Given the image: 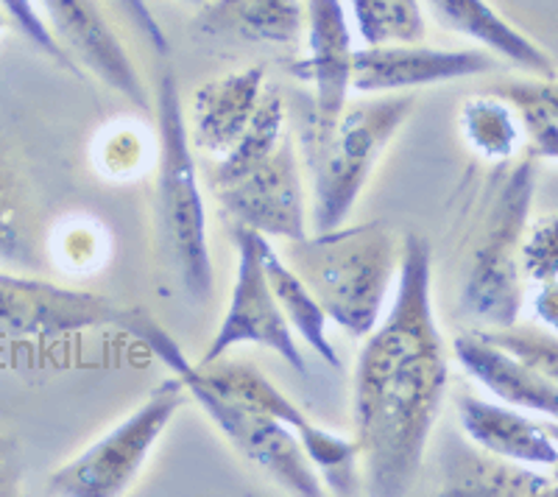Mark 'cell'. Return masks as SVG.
I'll list each match as a JSON object with an SVG mask.
<instances>
[{"label": "cell", "instance_id": "obj_33", "mask_svg": "<svg viewBox=\"0 0 558 497\" xmlns=\"http://www.w3.org/2000/svg\"><path fill=\"white\" fill-rule=\"evenodd\" d=\"M23 484V456L17 441L0 436V497L20 495Z\"/></svg>", "mask_w": 558, "mask_h": 497}, {"label": "cell", "instance_id": "obj_37", "mask_svg": "<svg viewBox=\"0 0 558 497\" xmlns=\"http://www.w3.org/2000/svg\"><path fill=\"white\" fill-rule=\"evenodd\" d=\"M182 3H191V7H204L207 0H182Z\"/></svg>", "mask_w": 558, "mask_h": 497}, {"label": "cell", "instance_id": "obj_23", "mask_svg": "<svg viewBox=\"0 0 558 497\" xmlns=\"http://www.w3.org/2000/svg\"><path fill=\"white\" fill-rule=\"evenodd\" d=\"M288 137L286 129V101L274 87H266L257 112L248 121L246 132L241 134V141L223 154L216 166V177H213V187L227 185L232 179L243 177L252 171L254 166H260L266 157L277 151V146Z\"/></svg>", "mask_w": 558, "mask_h": 497}, {"label": "cell", "instance_id": "obj_34", "mask_svg": "<svg viewBox=\"0 0 558 497\" xmlns=\"http://www.w3.org/2000/svg\"><path fill=\"white\" fill-rule=\"evenodd\" d=\"M520 121L527 129V134H531L533 151L542 154V157H550V160H558V123L539 116H522Z\"/></svg>", "mask_w": 558, "mask_h": 497}, {"label": "cell", "instance_id": "obj_7", "mask_svg": "<svg viewBox=\"0 0 558 497\" xmlns=\"http://www.w3.org/2000/svg\"><path fill=\"white\" fill-rule=\"evenodd\" d=\"M187 400V386L179 375L166 377L137 409L104 434L101 439L59 466L48 489L62 497H118L134 484L157 439Z\"/></svg>", "mask_w": 558, "mask_h": 497}, {"label": "cell", "instance_id": "obj_14", "mask_svg": "<svg viewBox=\"0 0 558 497\" xmlns=\"http://www.w3.org/2000/svg\"><path fill=\"white\" fill-rule=\"evenodd\" d=\"M307 57L291 64V73L313 84V109L322 118L341 116L352 89L355 45L341 0H307L305 7Z\"/></svg>", "mask_w": 558, "mask_h": 497}, {"label": "cell", "instance_id": "obj_12", "mask_svg": "<svg viewBox=\"0 0 558 497\" xmlns=\"http://www.w3.org/2000/svg\"><path fill=\"white\" fill-rule=\"evenodd\" d=\"M45 12V23L57 43L76 53L89 73L121 93L137 109H148V93L126 45L107 23L96 0H37Z\"/></svg>", "mask_w": 558, "mask_h": 497}, {"label": "cell", "instance_id": "obj_27", "mask_svg": "<svg viewBox=\"0 0 558 497\" xmlns=\"http://www.w3.org/2000/svg\"><path fill=\"white\" fill-rule=\"evenodd\" d=\"M488 341H495L506 352L525 361L531 369L539 372L553 389H558V336L553 330H536V327H495L483 330Z\"/></svg>", "mask_w": 558, "mask_h": 497}, {"label": "cell", "instance_id": "obj_16", "mask_svg": "<svg viewBox=\"0 0 558 497\" xmlns=\"http://www.w3.org/2000/svg\"><path fill=\"white\" fill-rule=\"evenodd\" d=\"M452 352L458 364L500 402L511 409L536 411L558 422V389H553L525 361L497 347L495 341H488L481 330L458 332L452 338Z\"/></svg>", "mask_w": 558, "mask_h": 497}, {"label": "cell", "instance_id": "obj_2", "mask_svg": "<svg viewBox=\"0 0 558 497\" xmlns=\"http://www.w3.org/2000/svg\"><path fill=\"white\" fill-rule=\"evenodd\" d=\"M286 243L279 255L305 280L327 319L355 338L375 330L400 275L397 238L386 223H341Z\"/></svg>", "mask_w": 558, "mask_h": 497}, {"label": "cell", "instance_id": "obj_26", "mask_svg": "<svg viewBox=\"0 0 558 497\" xmlns=\"http://www.w3.org/2000/svg\"><path fill=\"white\" fill-rule=\"evenodd\" d=\"M143 129L132 123H118L112 129H104L96 137L93 160L96 168L109 179H137L146 171L151 157H148V143L143 137Z\"/></svg>", "mask_w": 558, "mask_h": 497}, {"label": "cell", "instance_id": "obj_25", "mask_svg": "<svg viewBox=\"0 0 558 497\" xmlns=\"http://www.w3.org/2000/svg\"><path fill=\"white\" fill-rule=\"evenodd\" d=\"M107 230L98 227V221H89V218L62 221L51 238L53 263L62 271H73V275L96 271L107 260Z\"/></svg>", "mask_w": 558, "mask_h": 497}, {"label": "cell", "instance_id": "obj_18", "mask_svg": "<svg viewBox=\"0 0 558 497\" xmlns=\"http://www.w3.org/2000/svg\"><path fill=\"white\" fill-rule=\"evenodd\" d=\"M481 450V447H477ZM441 495L452 497H558V481L536 466L495 453H475L470 445H450L441 472Z\"/></svg>", "mask_w": 558, "mask_h": 497}, {"label": "cell", "instance_id": "obj_19", "mask_svg": "<svg viewBox=\"0 0 558 497\" xmlns=\"http://www.w3.org/2000/svg\"><path fill=\"white\" fill-rule=\"evenodd\" d=\"M198 9L196 28L209 37L279 48H296L305 37V9L299 0H207Z\"/></svg>", "mask_w": 558, "mask_h": 497}, {"label": "cell", "instance_id": "obj_8", "mask_svg": "<svg viewBox=\"0 0 558 497\" xmlns=\"http://www.w3.org/2000/svg\"><path fill=\"white\" fill-rule=\"evenodd\" d=\"M260 232L238 227L235 230V286L229 293V305L221 327L216 330L204 352L202 364H213L241 344H257L277 352L291 369L307 372V361L293 338L286 313L279 307L260 257Z\"/></svg>", "mask_w": 558, "mask_h": 497}, {"label": "cell", "instance_id": "obj_31", "mask_svg": "<svg viewBox=\"0 0 558 497\" xmlns=\"http://www.w3.org/2000/svg\"><path fill=\"white\" fill-rule=\"evenodd\" d=\"M0 9L9 14V20L17 26V32L23 34L34 48H39V51L48 53L51 59L62 62L64 68H73V62H70L68 53H64V48L57 43L53 32L48 28L43 14H39L37 0H0Z\"/></svg>", "mask_w": 558, "mask_h": 497}, {"label": "cell", "instance_id": "obj_29", "mask_svg": "<svg viewBox=\"0 0 558 497\" xmlns=\"http://www.w3.org/2000/svg\"><path fill=\"white\" fill-rule=\"evenodd\" d=\"M492 93L506 98L517 116H539L558 123V78H511L492 87Z\"/></svg>", "mask_w": 558, "mask_h": 497}, {"label": "cell", "instance_id": "obj_32", "mask_svg": "<svg viewBox=\"0 0 558 497\" xmlns=\"http://www.w3.org/2000/svg\"><path fill=\"white\" fill-rule=\"evenodd\" d=\"M114 3H118V9L126 14L129 23H132V26L148 39V45H154V51L168 53L166 32L159 28L157 17L151 14V9H148L146 0H114Z\"/></svg>", "mask_w": 558, "mask_h": 497}, {"label": "cell", "instance_id": "obj_36", "mask_svg": "<svg viewBox=\"0 0 558 497\" xmlns=\"http://www.w3.org/2000/svg\"><path fill=\"white\" fill-rule=\"evenodd\" d=\"M545 431H547V434L553 436V441H556V445H558V422H547V425H545ZM553 478L558 481V464L553 466Z\"/></svg>", "mask_w": 558, "mask_h": 497}, {"label": "cell", "instance_id": "obj_20", "mask_svg": "<svg viewBox=\"0 0 558 497\" xmlns=\"http://www.w3.org/2000/svg\"><path fill=\"white\" fill-rule=\"evenodd\" d=\"M422 3L430 9V14L441 26L486 45L488 51L500 53L522 71L539 78L556 76L553 59L533 39L517 32L502 14L488 7L486 0H422Z\"/></svg>", "mask_w": 558, "mask_h": 497}, {"label": "cell", "instance_id": "obj_22", "mask_svg": "<svg viewBox=\"0 0 558 497\" xmlns=\"http://www.w3.org/2000/svg\"><path fill=\"white\" fill-rule=\"evenodd\" d=\"M461 134L483 160L502 162L514 157L522 137V121L506 98L486 93L472 96L461 107Z\"/></svg>", "mask_w": 558, "mask_h": 497}, {"label": "cell", "instance_id": "obj_28", "mask_svg": "<svg viewBox=\"0 0 558 497\" xmlns=\"http://www.w3.org/2000/svg\"><path fill=\"white\" fill-rule=\"evenodd\" d=\"M522 277L531 282L558 277V213L539 218L525 227L520 246Z\"/></svg>", "mask_w": 558, "mask_h": 497}, {"label": "cell", "instance_id": "obj_3", "mask_svg": "<svg viewBox=\"0 0 558 497\" xmlns=\"http://www.w3.org/2000/svg\"><path fill=\"white\" fill-rule=\"evenodd\" d=\"M416 98L380 96L347 101L341 116L322 118L311 109L302 129V151L313 182V227L332 230L347 221L372 179L380 154L411 118Z\"/></svg>", "mask_w": 558, "mask_h": 497}, {"label": "cell", "instance_id": "obj_6", "mask_svg": "<svg viewBox=\"0 0 558 497\" xmlns=\"http://www.w3.org/2000/svg\"><path fill=\"white\" fill-rule=\"evenodd\" d=\"M533 191L536 166L527 157L502 173L500 185L488 202L486 221L461 286V311L483 330L511 327L520 319L525 302L520 246L531 216Z\"/></svg>", "mask_w": 558, "mask_h": 497}, {"label": "cell", "instance_id": "obj_11", "mask_svg": "<svg viewBox=\"0 0 558 497\" xmlns=\"http://www.w3.org/2000/svg\"><path fill=\"white\" fill-rule=\"evenodd\" d=\"M213 191L238 227L279 241H296L307 235L305 191L291 137L279 143L277 151L260 166H254L227 185H216Z\"/></svg>", "mask_w": 558, "mask_h": 497}, {"label": "cell", "instance_id": "obj_17", "mask_svg": "<svg viewBox=\"0 0 558 497\" xmlns=\"http://www.w3.org/2000/svg\"><path fill=\"white\" fill-rule=\"evenodd\" d=\"M458 416L463 434L486 453L517 461L525 466H556L558 445L547 434L542 422L527 420L511 405L477 400V397H458Z\"/></svg>", "mask_w": 558, "mask_h": 497}, {"label": "cell", "instance_id": "obj_4", "mask_svg": "<svg viewBox=\"0 0 558 497\" xmlns=\"http://www.w3.org/2000/svg\"><path fill=\"white\" fill-rule=\"evenodd\" d=\"M157 218L159 243L179 286L191 302H207L213 291L207 210L177 76L171 71L162 73L157 89Z\"/></svg>", "mask_w": 558, "mask_h": 497}, {"label": "cell", "instance_id": "obj_30", "mask_svg": "<svg viewBox=\"0 0 558 497\" xmlns=\"http://www.w3.org/2000/svg\"><path fill=\"white\" fill-rule=\"evenodd\" d=\"M28 257H32V246H28L23 205H20L12 177L0 166V260L28 263Z\"/></svg>", "mask_w": 558, "mask_h": 497}, {"label": "cell", "instance_id": "obj_10", "mask_svg": "<svg viewBox=\"0 0 558 497\" xmlns=\"http://www.w3.org/2000/svg\"><path fill=\"white\" fill-rule=\"evenodd\" d=\"M140 311L112 305L104 296L0 271V332L20 338H57L68 332L121 327L132 336Z\"/></svg>", "mask_w": 558, "mask_h": 497}, {"label": "cell", "instance_id": "obj_24", "mask_svg": "<svg viewBox=\"0 0 558 497\" xmlns=\"http://www.w3.org/2000/svg\"><path fill=\"white\" fill-rule=\"evenodd\" d=\"M352 14L366 45L425 43L422 0H352Z\"/></svg>", "mask_w": 558, "mask_h": 497}, {"label": "cell", "instance_id": "obj_9", "mask_svg": "<svg viewBox=\"0 0 558 497\" xmlns=\"http://www.w3.org/2000/svg\"><path fill=\"white\" fill-rule=\"evenodd\" d=\"M196 369L209 383L243 397L246 402L266 411L268 416L282 422L296 436L311 464L316 466L324 489H330L332 495H355L361 489V447L357 441L330 434L327 427H318L316 422L307 420L305 411L288 400L263 372L246 364H227L221 357L213 364H196Z\"/></svg>", "mask_w": 558, "mask_h": 497}, {"label": "cell", "instance_id": "obj_5", "mask_svg": "<svg viewBox=\"0 0 558 497\" xmlns=\"http://www.w3.org/2000/svg\"><path fill=\"white\" fill-rule=\"evenodd\" d=\"M132 338L143 341L154 355L184 380L187 395L207 411V416L218 425L229 445L238 453L246 456L252 464L260 466L266 475H271L279 486L291 495L322 497L324 481L318 478L316 466L311 464L307 453L302 450L296 436L288 431L282 422L268 416L257 405L246 402L243 397L221 389L216 383L202 377V372L184 357L179 344L168 336V330L159 322H154L148 313H143L137 332Z\"/></svg>", "mask_w": 558, "mask_h": 497}, {"label": "cell", "instance_id": "obj_13", "mask_svg": "<svg viewBox=\"0 0 558 497\" xmlns=\"http://www.w3.org/2000/svg\"><path fill=\"white\" fill-rule=\"evenodd\" d=\"M492 68H495V59L483 51H441L422 43L366 45V48H355L352 89L363 96H386L397 89H416L427 84L481 76Z\"/></svg>", "mask_w": 558, "mask_h": 497}, {"label": "cell", "instance_id": "obj_35", "mask_svg": "<svg viewBox=\"0 0 558 497\" xmlns=\"http://www.w3.org/2000/svg\"><path fill=\"white\" fill-rule=\"evenodd\" d=\"M536 291H533V316L547 327V330L558 332V277L556 280L536 282Z\"/></svg>", "mask_w": 558, "mask_h": 497}, {"label": "cell", "instance_id": "obj_1", "mask_svg": "<svg viewBox=\"0 0 558 497\" xmlns=\"http://www.w3.org/2000/svg\"><path fill=\"white\" fill-rule=\"evenodd\" d=\"M430 277V243L408 235L391 305L357 355L352 439L361 447L363 486L377 497L413 489L450 383Z\"/></svg>", "mask_w": 558, "mask_h": 497}, {"label": "cell", "instance_id": "obj_21", "mask_svg": "<svg viewBox=\"0 0 558 497\" xmlns=\"http://www.w3.org/2000/svg\"><path fill=\"white\" fill-rule=\"evenodd\" d=\"M257 243H260V257L263 268H266L268 286H271L279 307L286 313L291 330L296 332V336H302V341H305L322 361H327L332 369H341V357H338L336 347H332L330 338H327V313L322 311V305H318V300L313 296V291L305 286V280L288 266L286 257L279 255L266 235H260Z\"/></svg>", "mask_w": 558, "mask_h": 497}, {"label": "cell", "instance_id": "obj_15", "mask_svg": "<svg viewBox=\"0 0 558 497\" xmlns=\"http://www.w3.org/2000/svg\"><path fill=\"white\" fill-rule=\"evenodd\" d=\"M266 87L263 64H248L243 71L204 82L191 101L193 143L221 160L246 132Z\"/></svg>", "mask_w": 558, "mask_h": 497}]
</instances>
